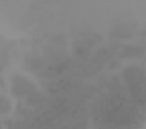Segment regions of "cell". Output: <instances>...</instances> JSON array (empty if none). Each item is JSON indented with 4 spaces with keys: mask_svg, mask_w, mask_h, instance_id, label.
Listing matches in <instances>:
<instances>
[{
    "mask_svg": "<svg viewBox=\"0 0 146 129\" xmlns=\"http://www.w3.org/2000/svg\"><path fill=\"white\" fill-rule=\"evenodd\" d=\"M34 92V85L31 81L21 76H16L13 79V94L16 96L30 95Z\"/></svg>",
    "mask_w": 146,
    "mask_h": 129,
    "instance_id": "obj_1",
    "label": "cell"
}]
</instances>
